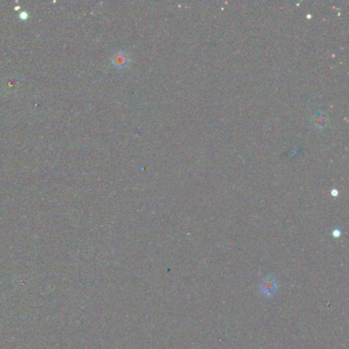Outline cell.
I'll return each mask as SVG.
<instances>
[{
	"instance_id": "obj_1",
	"label": "cell",
	"mask_w": 349,
	"mask_h": 349,
	"mask_svg": "<svg viewBox=\"0 0 349 349\" xmlns=\"http://www.w3.org/2000/svg\"><path fill=\"white\" fill-rule=\"evenodd\" d=\"M125 58L126 56H123V55H120V54H116L115 56V59H117V62H115L116 65H125Z\"/></svg>"
}]
</instances>
